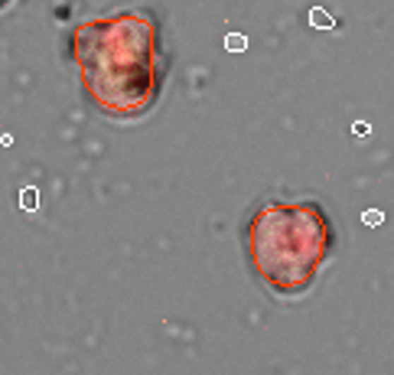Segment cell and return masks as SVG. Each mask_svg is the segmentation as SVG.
<instances>
[{
    "instance_id": "6da1fadb",
    "label": "cell",
    "mask_w": 394,
    "mask_h": 375,
    "mask_svg": "<svg viewBox=\"0 0 394 375\" xmlns=\"http://www.w3.org/2000/svg\"><path fill=\"white\" fill-rule=\"evenodd\" d=\"M85 98L108 118L131 121L153 108L167 72L157 17L127 10L88 20L72 33Z\"/></svg>"
},
{
    "instance_id": "7a4b0ae2",
    "label": "cell",
    "mask_w": 394,
    "mask_h": 375,
    "mask_svg": "<svg viewBox=\"0 0 394 375\" xmlns=\"http://www.w3.org/2000/svg\"><path fill=\"white\" fill-rule=\"evenodd\" d=\"M335 248L329 215L313 199L280 203L270 199L254 209L244 225L248 265L277 297H300L316 284Z\"/></svg>"
},
{
    "instance_id": "3957f363",
    "label": "cell",
    "mask_w": 394,
    "mask_h": 375,
    "mask_svg": "<svg viewBox=\"0 0 394 375\" xmlns=\"http://www.w3.org/2000/svg\"><path fill=\"white\" fill-rule=\"evenodd\" d=\"M310 26H316V30H333L335 20L329 17L326 7H310Z\"/></svg>"
},
{
    "instance_id": "277c9868",
    "label": "cell",
    "mask_w": 394,
    "mask_h": 375,
    "mask_svg": "<svg viewBox=\"0 0 394 375\" xmlns=\"http://www.w3.org/2000/svg\"><path fill=\"white\" fill-rule=\"evenodd\" d=\"M225 49L228 52H244V49H248V40H244L241 33H228L225 36Z\"/></svg>"
},
{
    "instance_id": "5b68a950",
    "label": "cell",
    "mask_w": 394,
    "mask_h": 375,
    "mask_svg": "<svg viewBox=\"0 0 394 375\" xmlns=\"http://www.w3.org/2000/svg\"><path fill=\"white\" fill-rule=\"evenodd\" d=\"M385 222V213L381 209H369V213H362V225H369V229H378Z\"/></svg>"
},
{
    "instance_id": "8992f818",
    "label": "cell",
    "mask_w": 394,
    "mask_h": 375,
    "mask_svg": "<svg viewBox=\"0 0 394 375\" xmlns=\"http://www.w3.org/2000/svg\"><path fill=\"white\" fill-rule=\"evenodd\" d=\"M352 134H355V137L371 134V124H369V121H355V124H352Z\"/></svg>"
},
{
    "instance_id": "52a82bcc",
    "label": "cell",
    "mask_w": 394,
    "mask_h": 375,
    "mask_svg": "<svg viewBox=\"0 0 394 375\" xmlns=\"http://www.w3.org/2000/svg\"><path fill=\"white\" fill-rule=\"evenodd\" d=\"M4 4H7V0H0V7H4Z\"/></svg>"
}]
</instances>
